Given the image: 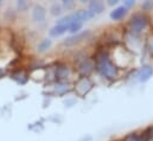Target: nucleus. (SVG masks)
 <instances>
[{
    "label": "nucleus",
    "mask_w": 153,
    "mask_h": 141,
    "mask_svg": "<svg viewBox=\"0 0 153 141\" xmlns=\"http://www.w3.org/2000/svg\"><path fill=\"white\" fill-rule=\"evenodd\" d=\"M96 68L105 77L107 78H114L117 75V69L112 61L108 58L105 53H99L96 56Z\"/></svg>",
    "instance_id": "f257e3e1"
},
{
    "label": "nucleus",
    "mask_w": 153,
    "mask_h": 141,
    "mask_svg": "<svg viewBox=\"0 0 153 141\" xmlns=\"http://www.w3.org/2000/svg\"><path fill=\"white\" fill-rule=\"evenodd\" d=\"M88 35H89V31H83V32H81V33H77V35L74 36V37H70V38L65 39V40H64V44H65V45H73V44H76V43H78V42H81L82 39H84Z\"/></svg>",
    "instance_id": "6e6552de"
},
{
    "label": "nucleus",
    "mask_w": 153,
    "mask_h": 141,
    "mask_svg": "<svg viewBox=\"0 0 153 141\" xmlns=\"http://www.w3.org/2000/svg\"><path fill=\"white\" fill-rule=\"evenodd\" d=\"M50 45H51V39H48V38H46V39L42 40L38 45V51L39 52H44V51H46V50L50 47Z\"/></svg>",
    "instance_id": "9b49d317"
},
{
    "label": "nucleus",
    "mask_w": 153,
    "mask_h": 141,
    "mask_svg": "<svg viewBox=\"0 0 153 141\" xmlns=\"http://www.w3.org/2000/svg\"><path fill=\"white\" fill-rule=\"evenodd\" d=\"M63 5H64L67 8H70V7H73V6H74V2H73V1H64V2H63Z\"/></svg>",
    "instance_id": "f3484780"
},
{
    "label": "nucleus",
    "mask_w": 153,
    "mask_h": 141,
    "mask_svg": "<svg viewBox=\"0 0 153 141\" xmlns=\"http://www.w3.org/2000/svg\"><path fill=\"white\" fill-rule=\"evenodd\" d=\"M93 68H94V64H93V62L91 61H84L81 65H79V68H78V71H79V73L83 76V77H87L88 75H89V72H91L93 70Z\"/></svg>",
    "instance_id": "423d86ee"
},
{
    "label": "nucleus",
    "mask_w": 153,
    "mask_h": 141,
    "mask_svg": "<svg viewBox=\"0 0 153 141\" xmlns=\"http://www.w3.org/2000/svg\"><path fill=\"white\" fill-rule=\"evenodd\" d=\"M126 141H140L139 140V138L138 137H135V135H131V137H128Z\"/></svg>",
    "instance_id": "a211bd4d"
},
{
    "label": "nucleus",
    "mask_w": 153,
    "mask_h": 141,
    "mask_svg": "<svg viewBox=\"0 0 153 141\" xmlns=\"http://www.w3.org/2000/svg\"><path fill=\"white\" fill-rule=\"evenodd\" d=\"M67 30H68V27H67V26H63V25H58V24H56V25L50 30V35L53 36V37H57V36L63 35Z\"/></svg>",
    "instance_id": "9d476101"
},
{
    "label": "nucleus",
    "mask_w": 153,
    "mask_h": 141,
    "mask_svg": "<svg viewBox=\"0 0 153 141\" xmlns=\"http://www.w3.org/2000/svg\"><path fill=\"white\" fill-rule=\"evenodd\" d=\"M153 73V69L151 67H149V65H146V67H143L140 71H139V73H138V77H139V81H141V82H146L147 79H150V77L152 76Z\"/></svg>",
    "instance_id": "39448f33"
},
{
    "label": "nucleus",
    "mask_w": 153,
    "mask_h": 141,
    "mask_svg": "<svg viewBox=\"0 0 153 141\" xmlns=\"http://www.w3.org/2000/svg\"><path fill=\"white\" fill-rule=\"evenodd\" d=\"M27 6H29V4H27L26 1H19V2H18V7H19V10H25Z\"/></svg>",
    "instance_id": "dca6fc26"
},
{
    "label": "nucleus",
    "mask_w": 153,
    "mask_h": 141,
    "mask_svg": "<svg viewBox=\"0 0 153 141\" xmlns=\"http://www.w3.org/2000/svg\"><path fill=\"white\" fill-rule=\"evenodd\" d=\"M45 18V8L40 5L35 6L33 11H32V19L35 22H43Z\"/></svg>",
    "instance_id": "20e7f679"
},
{
    "label": "nucleus",
    "mask_w": 153,
    "mask_h": 141,
    "mask_svg": "<svg viewBox=\"0 0 153 141\" xmlns=\"http://www.w3.org/2000/svg\"><path fill=\"white\" fill-rule=\"evenodd\" d=\"M125 5H126V8H127V7H131V6H133V5H134V1L128 0V1H126V2H125Z\"/></svg>",
    "instance_id": "aec40b11"
},
{
    "label": "nucleus",
    "mask_w": 153,
    "mask_h": 141,
    "mask_svg": "<svg viewBox=\"0 0 153 141\" xmlns=\"http://www.w3.org/2000/svg\"><path fill=\"white\" fill-rule=\"evenodd\" d=\"M91 87H93L91 82H90L87 77H82V78L76 83L75 90H76V93L79 96H83V95H85V94L91 89Z\"/></svg>",
    "instance_id": "7ed1b4c3"
},
{
    "label": "nucleus",
    "mask_w": 153,
    "mask_h": 141,
    "mask_svg": "<svg viewBox=\"0 0 153 141\" xmlns=\"http://www.w3.org/2000/svg\"><path fill=\"white\" fill-rule=\"evenodd\" d=\"M73 17H74V16H73ZM82 25H83V23H82V22H78V20H75V19H74V22L71 23V25H70L69 30H70L71 32H78V31H79V29L82 27Z\"/></svg>",
    "instance_id": "ddd939ff"
},
{
    "label": "nucleus",
    "mask_w": 153,
    "mask_h": 141,
    "mask_svg": "<svg viewBox=\"0 0 153 141\" xmlns=\"http://www.w3.org/2000/svg\"><path fill=\"white\" fill-rule=\"evenodd\" d=\"M50 11H51V14H52V16H59V14L62 13V6L58 5V4H53V5L51 6Z\"/></svg>",
    "instance_id": "4468645a"
},
{
    "label": "nucleus",
    "mask_w": 153,
    "mask_h": 141,
    "mask_svg": "<svg viewBox=\"0 0 153 141\" xmlns=\"http://www.w3.org/2000/svg\"><path fill=\"white\" fill-rule=\"evenodd\" d=\"M149 47H150L151 53H153V37H151L150 40H149Z\"/></svg>",
    "instance_id": "6ab92c4d"
},
{
    "label": "nucleus",
    "mask_w": 153,
    "mask_h": 141,
    "mask_svg": "<svg viewBox=\"0 0 153 141\" xmlns=\"http://www.w3.org/2000/svg\"><path fill=\"white\" fill-rule=\"evenodd\" d=\"M103 10H105L103 2H101V1H91L89 4V10L88 11L94 16V14H100Z\"/></svg>",
    "instance_id": "0eeeda50"
},
{
    "label": "nucleus",
    "mask_w": 153,
    "mask_h": 141,
    "mask_svg": "<svg viewBox=\"0 0 153 141\" xmlns=\"http://www.w3.org/2000/svg\"><path fill=\"white\" fill-rule=\"evenodd\" d=\"M126 13H127L126 6H120V7L115 8L114 11L111 13V18H112L113 20H119V19L123 18V17L126 16Z\"/></svg>",
    "instance_id": "1a4fd4ad"
},
{
    "label": "nucleus",
    "mask_w": 153,
    "mask_h": 141,
    "mask_svg": "<svg viewBox=\"0 0 153 141\" xmlns=\"http://www.w3.org/2000/svg\"><path fill=\"white\" fill-rule=\"evenodd\" d=\"M147 26V18L140 13L135 14L132 17L131 19V30L134 33H139L141 31H144Z\"/></svg>",
    "instance_id": "f03ea898"
},
{
    "label": "nucleus",
    "mask_w": 153,
    "mask_h": 141,
    "mask_svg": "<svg viewBox=\"0 0 153 141\" xmlns=\"http://www.w3.org/2000/svg\"><path fill=\"white\" fill-rule=\"evenodd\" d=\"M68 90H69V88H68V84H65V83L61 82V83H58V85H56V91L59 94H64Z\"/></svg>",
    "instance_id": "2eb2a0df"
},
{
    "label": "nucleus",
    "mask_w": 153,
    "mask_h": 141,
    "mask_svg": "<svg viewBox=\"0 0 153 141\" xmlns=\"http://www.w3.org/2000/svg\"><path fill=\"white\" fill-rule=\"evenodd\" d=\"M68 75H69V70H68V68H65V67H61V68H58L57 71H56V77L59 78V79L65 78Z\"/></svg>",
    "instance_id": "f8f14e48"
}]
</instances>
